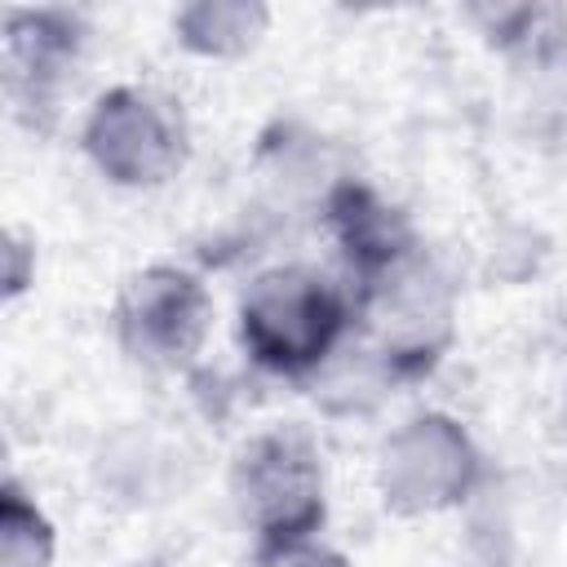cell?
I'll return each instance as SVG.
<instances>
[{
    "mask_svg": "<svg viewBox=\"0 0 567 567\" xmlns=\"http://www.w3.org/2000/svg\"><path fill=\"white\" fill-rule=\"evenodd\" d=\"M84 151L115 186H159L186 159V120L173 97L142 84H115L84 120Z\"/></svg>",
    "mask_w": 567,
    "mask_h": 567,
    "instance_id": "277c9868",
    "label": "cell"
},
{
    "mask_svg": "<svg viewBox=\"0 0 567 567\" xmlns=\"http://www.w3.org/2000/svg\"><path fill=\"white\" fill-rule=\"evenodd\" d=\"M230 501L257 536V549L315 536L323 523V465L315 443L292 425L248 439L230 465Z\"/></svg>",
    "mask_w": 567,
    "mask_h": 567,
    "instance_id": "3957f363",
    "label": "cell"
},
{
    "mask_svg": "<svg viewBox=\"0 0 567 567\" xmlns=\"http://www.w3.org/2000/svg\"><path fill=\"white\" fill-rule=\"evenodd\" d=\"M377 478H381V496L390 509L434 514V509H447L474 492L478 452L452 416L425 412V416L403 421L381 443Z\"/></svg>",
    "mask_w": 567,
    "mask_h": 567,
    "instance_id": "5b68a950",
    "label": "cell"
},
{
    "mask_svg": "<svg viewBox=\"0 0 567 567\" xmlns=\"http://www.w3.org/2000/svg\"><path fill=\"white\" fill-rule=\"evenodd\" d=\"M257 567H350V563L337 549L319 545L315 536H301V540H284V545L257 549Z\"/></svg>",
    "mask_w": 567,
    "mask_h": 567,
    "instance_id": "30bf717a",
    "label": "cell"
},
{
    "mask_svg": "<svg viewBox=\"0 0 567 567\" xmlns=\"http://www.w3.org/2000/svg\"><path fill=\"white\" fill-rule=\"evenodd\" d=\"M53 563V527L35 501L9 478L0 487V567H49Z\"/></svg>",
    "mask_w": 567,
    "mask_h": 567,
    "instance_id": "9c48e42d",
    "label": "cell"
},
{
    "mask_svg": "<svg viewBox=\"0 0 567 567\" xmlns=\"http://www.w3.org/2000/svg\"><path fill=\"white\" fill-rule=\"evenodd\" d=\"M350 301L363 328V354L394 377L425 372L452 337V288L416 244L354 279Z\"/></svg>",
    "mask_w": 567,
    "mask_h": 567,
    "instance_id": "7a4b0ae2",
    "label": "cell"
},
{
    "mask_svg": "<svg viewBox=\"0 0 567 567\" xmlns=\"http://www.w3.org/2000/svg\"><path fill=\"white\" fill-rule=\"evenodd\" d=\"M270 13L244 0H199L173 13V31L190 53L204 58H239L266 35Z\"/></svg>",
    "mask_w": 567,
    "mask_h": 567,
    "instance_id": "ba28073f",
    "label": "cell"
},
{
    "mask_svg": "<svg viewBox=\"0 0 567 567\" xmlns=\"http://www.w3.org/2000/svg\"><path fill=\"white\" fill-rule=\"evenodd\" d=\"M213 301L204 284L173 266H151L128 279L115 301V337L146 368H177L199 354Z\"/></svg>",
    "mask_w": 567,
    "mask_h": 567,
    "instance_id": "8992f818",
    "label": "cell"
},
{
    "mask_svg": "<svg viewBox=\"0 0 567 567\" xmlns=\"http://www.w3.org/2000/svg\"><path fill=\"white\" fill-rule=\"evenodd\" d=\"M84 22L71 9H9L4 13V97L27 124L53 120L75 66L84 58Z\"/></svg>",
    "mask_w": 567,
    "mask_h": 567,
    "instance_id": "52a82bcc",
    "label": "cell"
},
{
    "mask_svg": "<svg viewBox=\"0 0 567 567\" xmlns=\"http://www.w3.org/2000/svg\"><path fill=\"white\" fill-rule=\"evenodd\" d=\"M354 323V301L341 284L310 266H275L257 275L239 301V337L252 363L279 377L323 368Z\"/></svg>",
    "mask_w": 567,
    "mask_h": 567,
    "instance_id": "6da1fadb",
    "label": "cell"
}]
</instances>
